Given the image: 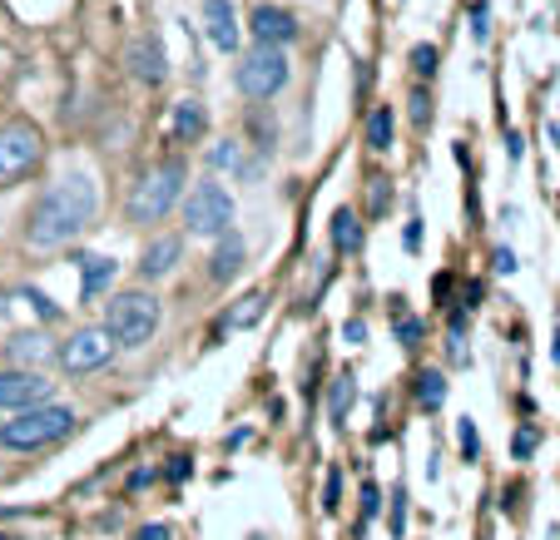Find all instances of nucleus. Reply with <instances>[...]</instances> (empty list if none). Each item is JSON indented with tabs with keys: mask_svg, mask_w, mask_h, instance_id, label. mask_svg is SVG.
<instances>
[{
	"mask_svg": "<svg viewBox=\"0 0 560 540\" xmlns=\"http://www.w3.org/2000/svg\"><path fill=\"white\" fill-rule=\"evenodd\" d=\"M95 209H100L95 179H90V174H65L31 209L25 238H31V248H65L70 238H80L90 223H95Z\"/></svg>",
	"mask_w": 560,
	"mask_h": 540,
	"instance_id": "nucleus-1",
	"label": "nucleus"
},
{
	"mask_svg": "<svg viewBox=\"0 0 560 540\" xmlns=\"http://www.w3.org/2000/svg\"><path fill=\"white\" fill-rule=\"evenodd\" d=\"M74 426V412L70 407H55V402H40V407H21L11 422L0 426V446H11V451H40V446L60 442L70 436Z\"/></svg>",
	"mask_w": 560,
	"mask_h": 540,
	"instance_id": "nucleus-2",
	"label": "nucleus"
},
{
	"mask_svg": "<svg viewBox=\"0 0 560 540\" xmlns=\"http://www.w3.org/2000/svg\"><path fill=\"white\" fill-rule=\"evenodd\" d=\"M184 179H189V169H184L179 160L149 169L144 179L135 184V193H129V219H135V223H159L164 213L174 209V203H179Z\"/></svg>",
	"mask_w": 560,
	"mask_h": 540,
	"instance_id": "nucleus-3",
	"label": "nucleus"
},
{
	"mask_svg": "<svg viewBox=\"0 0 560 540\" xmlns=\"http://www.w3.org/2000/svg\"><path fill=\"white\" fill-rule=\"evenodd\" d=\"M105 328H109V338H115V348H144L159 332V297L119 293L105 313Z\"/></svg>",
	"mask_w": 560,
	"mask_h": 540,
	"instance_id": "nucleus-4",
	"label": "nucleus"
},
{
	"mask_svg": "<svg viewBox=\"0 0 560 540\" xmlns=\"http://www.w3.org/2000/svg\"><path fill=\"white\" fill-rule=\"evenodd\" d=\"M233 80H238V90H244L248 99H268V95H278V90L288 85V55H283V45H264V40H258L254 50H248L244 60H238Z\"/></svg>",
	"mask_w": 560,
	"mask_h": 540,
	"instance_id": "nucleus-5",
	"label": "nucleus"
},
{
	"mask_svg": "<svg viewBox=\"0 0 560 540\" xmlns=\"http://www.w3.org/2000/svg\"><path fill=\"white\" fill-rule=\"evenodd\" d=\"M184 219H189V234L199 238H219L229 234V223H233V199L223 184L203 179L189 189V203H184Z\"/></svg>",
	"mask_w": 560,
	"mask_h": 540,
	"instance_id": "nucleus-6",
	"label": "nucleus"
},
{
	"mask_svg": "<svg viewBox=\"0 0 560 540\" xmlns=\"http://www.w3.org/2000/svg\"><path fill=\"white\" fill-rule=\"evenodd\" d=\"M40 129L31 119H11V125H0V184L21 179L40 164Z\"/></svg>",
	"mask_w": 560,
	"mask_h": 540,
	"instance_id": "nucleus-7",
	"label": "nucleus"
},
{
	"mask_svg": "<svg viewBox=\"0 0 560 540\" xmlns=\"http://www.w3.org/2000/svg\"><path fill=\"white\" fill-rule=\"evenodd\" d=\"M115 357V338H109V328H80L70 342L60 348V362H65V372H95V367H105V362Z\"/></svg>",
	"mask_w": 560,
	"mask_h": 540,
	"instance_id": "nucleus-8",
	"label": "nucleus"
},
{
	"mask_svg": "<svg viewBox=\"0 0 560 540\" xmlns=\"http://www.w3.org/2000/svg\"><path fill=\"white\" fill-rule=\"evenodd\" d=\"M55 381H45L35 367H11L0 372V412H21V407H40L50 402Z\"/></svg>",
	"mask_w": 560,
	"mask_h": 540,
	"instance_id": "nucleus-9",
	"label": "nucleus"
},
{
	"mask_svg": "<svg viewBox=\"0 0 560 540\" xmlns=\"http://www.w3.org/2000/svg\"><path fill=\"white\" fill-rule=\"evenodd\" d=\"M203 31L219 45L223 55L238 50V15H233V0H203Z\"/></svg>",
	"mask_w": 560,
	"mask_h": 540,
	"instance_id": "nucleus-10",
	"label": "nucleus"
},
{
	"mask_svg": "<svg viewBox=\"0 0 560 540\" xmlns=\"http://www.w3.org/2000/svg\"><path fill=\"white\" fill-rule=\"evenodd\" d=\"M129 70H135V80H144V85H159V80L170 74V64H164V45H159L154 35H139V40L129 45Z\"/></svg>",
	"mask_w": 560,
	"mask_h": 540,
	"instance_id": "nucleus-11",
	"label": "nucleus"
},
{
	"mask_svg": "<svg viewBox=\"0 0 560 540\" xmlns=\"http://www.w3.org/2000/svg\"><path fill=\"white\" fill-rule=\"evenodd\" d=\"M254 35L264 45H288V40H298V21L283 11V5H258L254 11Z\"/></svg>",
	"mask_w": 560,
	"mask_h": 540,
	"instance_id": "nucleus-12",
	"label": "nucleus"
},
{
	"mask_svg": "<svg viewBox=\"0 0 560 540\" xmlns=\"http://www.w3.org/2000/svg\"><path fill=\"white\" fill-rule=\"evenodd\" d=\"M184 258V244L179 238H159V244L144 248V258H139V278H164L174 273V263Z\"/></svg>",
	"mask_w": 560,
	"mask_h": 540,
	"instance_id": "nucleus-13",
	"label": "nucleus"
},
{
	"mask_svg": "<svg viewBox=\"0 0 560 540\" xmlns=\"http://www.w3.org/2000/svg\"><path fill=\"white\" fill-rule=\"evenodd\" d=\"M5 352H11V362H21V367H40V362L55 357V348H50L45 332H21V338H11Z\"/></svg>",
	"mask_w": 560,
	"mask_h": 540,
	"instance_id": "nucleus-14",
	"label": "nucleus"
},
{
	"mask_svg": "<svg viewBox=\"0 0 560 540\" xmlns=\"http://www.w3.org/2000/svg\"><path fill=\"white\" fill-rule=\"evenodd\" d=\"M203 125H209V119H203V105H199V99H179V105H174V139H179V144L199 139Z\"/></svg>",
	"mask_w": 560,
	"mask_h": 540,
	"instance_id": "nucleus-15",
	"label": "nucleus"
},
{
	"mask_svg": "<svg viewBox=\"0 0 560 540\" xmlns=\"http://www.w3.org/2000/svg\"><path fill=\"white\" fill-rule=\"evenodd\" d=\"M332 248H342V254H358V248H362V223H358V213H348V209L332 213Z\"/></svg>",
	"mask_w": 560,
	"mask_h": 540,
	"instance_id": "nucleus-16",
	"label": "nucleus"
},
{
	"mask_svg": "<svg viewBox=\"0 0 560 540\" xmlns=\"http://www.w3.org/2000/svg\"><path fill=\"white\" fill-rule=\"evenodd\" d=\"M264 307H268V297H264V293H248V297H238V307H233L229 318H223V328H229V332H244V328H254V322L264 318Z\"/></svg>",
	"mask_w": 560,
	"mask_h": 540,
	"instance_id": "nucleus-17",
	"label": "nucleus"
},
{
	"mask_svg": "<svg viewBox=\"0 0 560 540\" xmlns=\"http://www.w3.org/2000/svg\"><path fill=\"white\" fill-rule=\"evenodd\" d=\"M80 263H85V287H80V293H85V303H90V297H100L115 283V258H80Z\"/></svg>",
	"mask_w": 560,
	"mask_h": 540,
	"instance_id": "nucleus-18",
	"label": "nucleus"
},
{
	"mask_svg": "<svg viewBox=\"0 0 560 540\" xmlns=\"http://www.w3.org/2000/svg\"><path fill=\"white\" fill-rule=\"evenodd\" d=\"M238 268H244V238L229 234V238L219 244V254H213V278L223 283V278H233Z\"/></svg>",
	"mask_w": 560,
	"mask_h": 540,
	"instance_id": "nucleus-19",
	"label": "nucleus"
},
{
	"mask_svg": "<svg viewBox=\"0 0 560 540\" xmlns=\"http://www.w3.org/2000/svg\"><path fill=\"white\" fill-rule=\"evenodd\" d=\"M417 397H422L427 412H436V407L446 402V377L442 372H422V377H417Z\"/></svg>",
	"mask_w": 560,
	"mask_h": 540,
	"instance_id": "nucleus-20",
	"label": "nucleus"
},
{
	"mask_svg": "<svg viewBox=\"0 0 560 540\" xmlns=\"http://www.w3.org/2000/svg\"><path fill=\"white\" fill-rule=\"evenodd\" d=\"M368 144H372V149H387V144H392V109H387V105L372 109V119H368Z\"/></svg>",
	"mask_w": 560,
	"mask_h": 540,
	"instance_id": "nucleus-21",
	"label": "nucleus"
},
{
	"mask_svg": "<svg viewBox=\"0 0 560 540\" xmlns=\"http://www.w3.org/2000/svg\"><path fill=\"white\" fill-rule=\"evenodd\" d=\"M209 164H213V169H244V149L229 139V144H219V149L209 154Z\"/></svg>",
	"mask_w": 560,
	"mask_h": 540,
	"instance_id": "nucleus-22",
	"label": "nucleus"
},
{
	"mask_svg": "<svg viewBox=\"0 0 560 540\" xmlns=\"http://www.w3.org/2000/svg\"><path fill=\"white\" fill-rule=\"evenodd\" d=\"M352 397H358V392H352V377H342L338 381V387H332V422H348V407H352Z\"/></svg>",
	"mask_w": 560,
	"mask_h": 540,
	"instance_id": "nucleus-23",
	"label": "nucleus"
},
{
	"mask_svg": "<svg viewBox=\"0 0 560 540\" xmlns=\"http://www.w3.org/2000/svg\"><path fill=\"white\" fill-rule=\"evenodd\" d=\"M412 64H417V74H432V70H436V50H432V45H417V50H412Z\"/></svg>",
	"mask_w": 560,
	"mask_h": 540,
	"instance_id": "nucleus-24",
	"label": "nucleus"
},
{
	"mask_svg": "<svg viewBox=\"0 0 560 540\" xmlns=\"http://www.w3.org/2000/svg\"><path fill=\"white\" fill-rule=\"evenodd\" d=\"M456 442H462V451H466V456H476V446H481V442H476V426H471V422L456 426Z\"/></svg>",
	"mask_w": 560,
	"mask_h": 540,
	"instance_id": "nucleus-25",
	"label": "nucleus"
},
{
	"mask_svg": "<svg viewBox=\"0 0 560 540\" xmlns=\"http://www.w3.org/2000/svg\"><path fill=\"white\" fill-rule=\"evenodd\" d=\"M25 297H31V303H35V313H40V318H60V307H55V303H45V293H35V287H31V293H25Z\"/></svg>",
	"mask_w": 560,
	"mask_h": 540,
	"instance_id": "nucleus-26",
	"label": "nucleus"
},
{
	"mask_svg": "<svg viewBox=\"0 0 560 540\" xmlns=\"http://www.w3.org/2000/svg\"><path fill=\"white\" fill-rule=\"evenodd\" d=\"M402 516H407V496L397 491V496H392V530H397V536H402Z\"/></svg>",
	"mask_w": 560,
	"mask_h": 540,
	"instance_id": "nucleus-27",
	"label": "nucleus"
},
{
	"mask_svg": "<svg viewBox=\"0 0 560 540\" xmlns=\"http://www.w3.org/2000/svg\"><path fill=\"white\" fill-rule=\"evenodd\" d=\"M377 516V486H362V520Z\"/></svg>",
	"mask_w": 560,
	"mask_h": 540,
	"instance_id": "nucleus-28",
	"label": "nucleus"
},
{
	"mask_svg": "<svg viewBox=\"0 0 560 540\" xmlns=\"http://www.w3.org/2000/svg\"><path fill=\"white\" fill-rule=\"evenodd\" d=\"M342 338H348V342H362V338H368V322H362V318H352L348 328H342Z\"/></svg>",
	"mask_w": 560,
	"mask_h": 540,
	"instance_id": "nucleus-29",
	"label": "nucleus"
},
{
	"mask_svg": "<svg viewBox=\"0 0 560 540\" xmlns=\"http://www.w3.org/2000/svg\"><path fill=\"white\" fill-rule=\"evenodd\" d=\"M497 268L501 273H516V254H511V248H497Z\"/></svg>",
	"mask_w": 560,
	"mask_h": 540,
	"instance_id": "nucleus-30",
	"label": "nucleus"
},
{
	"mask_svg": "<svg viewBox=\"0 0 560 540\" xmlns=\"http://www.w3.org/2000/svg\"><path fill=\"white\" fill-rule=\"evenodd\" d=\"M397 338H402V342H417V338H422V328H417L412 318H402V328H397Z\"/></svg>",
	"mask_w": 560,
	"mask_h": 540,
	"instance_id": "nucleus-31",
	"label": "nucleus"
},
{
	"mask_svg": "<svg viewBox=\"0 0 560 540\" xmlns=\"http://www.w3.org/2000/svg\"><path fill=\"white\" fill-rule=\"evenodd\" d=\"M189 477V456H174V467H170V481H184Z\"/></svg>",
	"mask_w": 560,
	"mask_h": 540,
	"instance_id": "nucleus-32",
	"label": "nucleus"
},
{
	"mask_svg": "<svg viewBox=\"0 0 560 540\" xmlns=\"http://www.w3.org/2000/svg\"><path fill=\"white\" fill-rule=\"evenodd\" d=\"M139 540H170V530H164V526H144V530H139Z\"/></svg>",
	"mask_w": 560,
	"mask_h": 540,
	"instance_id": "nucleus-33",
	"label": "nucleus"
},
{
	"mask_svg": "<svg viewBox=\"0 0 560 540\" xmlns=\"http://www.w3.org/2000/svg\"><path fill=\"white\" fill-rule=\"evenodd\" d=\"M530 446H536V436L521 432V436H516V456H530Z\"/></svg>",
	"mask_w": 560,
	"mask_h": 540,
	"instance_id": "nucleus-34",
	"label": "nucleus"
},
{
	"mask_svg": "<svg viewBox=\"0 0 560 540\" xmlns=\"http://www.w3.org/2000/svg\"><path fill=\"white\" fill-rule=\"evenodd\" d=\"M402 244H407V248H417V244H422V228H417V223H407V234H402Z\"/></svg>",
	"mask_w": 560,
	"mask_h": 540,
	"instance_id": "nucleus-35",
	"label": "nucleus"
},
{
	"mask_svg": "<svg viewBox=\"0 0 560 540\" xmlns=\"http://www.w3.org/2000/svg\"><path fill=\"white\" fill-rule=\"evenodd\" d=\"M328 510H338V477H328V501H323Z\"/></svg>",
	"mask_w": 560,
	"mask_h": 540,
	"instance_id": "nucleus-36",
	"label": "nucleus"
},
{
	"mask_svg": "<svg viewBox=\"0 0 560 540\" xmlns=\"http://www.w3.org/2000/svg\"><path fill=\"white\" fill-rule=\"evenodd\" d=\"M0 313H5V303H0Z\"/></svg>",
	"mask_w": 560,
	"mask_h": 540,
	"instance_id": "nucleus-37",
	"label": "nucleus"
},
{
	"mask_svg": "<svg viewBox=\"0 0 560 540\" xmlns=\"http://www.w3.org/2000/svg\"><path fill=\"white\" fill-rule=\"evenodd\" d=\"M0 540H11V536H0Z\"/></svg>",
	"mask_w": 560,
	"mask_h": 540,
	"instance_id": "nucleus-38",
	"label": "nucleus"
}]
</instances>
